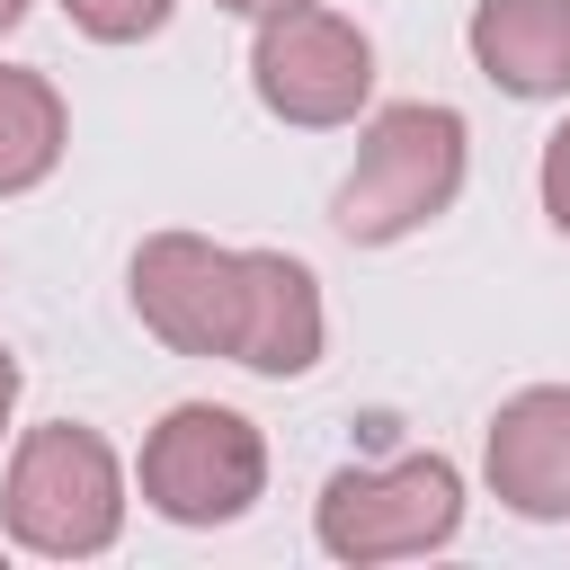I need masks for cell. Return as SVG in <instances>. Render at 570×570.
<instances>
[{"label": "cell", "mask_w": 570, "mask_h": 570, "mask_svg": "<svg viewBox=\"0 0 570 570\" xmlns=\"http://www.w3.org/2000/svg\"><path fill=\"white\" fill-rule=\"evenodd\" d=\"M463 187V116L454 107H383L365 125V151L338 187V232L347 240H401L419 232L428 214H445Z\"/></svg>", "instance_id": "6da1fadb"}, {"label": "cell", "mask_w": 570, "mask_h": 570, "mask_svg": "<svg viewBox=\"0 0 570 570\" xmlns=\"http://www.w3.org/2000/svg\"><path fill=\"white\" fill-rule=\"evenodd\" d=\"M116 525H125V481L98 428H71V419L27 428L9 463V534L45 561H80V552H107Z\"/></svg>", "instance_id": "7a4b0ae2"}, {"label": "cell", "mask_w": 570, "mask_h": 570, "mask_svg": "<svg viewBox=\"0 0 570 570\" xmlns=\"http://www.w3.org/2000/svg\"><path fill=\"white\" fill-rule=\"evenodd\" d=\"M267 490V445L240 410L223 401H187L151 428L142 445V499L169 525H232L249 499Z\"/></svg>", "instance_id": "3957f363"}, {"label": "cell", "mask_w": 570, "mask_h": 570, "mask_svg": "<svg viewBox=\"0 0 570 570\" xmlns=\"http://www.w3.org/2000/svg\"><path fill=\"white\" fill-rule=\"evenodd\" d=\"M463 525V481L445 454H410L383 472H338L321 490V543L338 561H401V552H436Z\"/></svg>", "instance_id": "277c9868"}, {"label": "cell", "mask_w": 570, "mask_h": 570, "mask_svg": "<svg viewBox=\"0 0 570 570\" xmlns=\"http://www.w3.org/2000/svg\"><path fill=\"white\" fill-rule=\"evenodd\" d=\"M249 80H258V98H267L285 125H347V116L365 107V89H374V45H365L338 9L303 0V9L258 18Z\"/></svg>", "instance_id": "5b68a950"}, {"label": "cell", "mask_w": 570, "mask_h": 570, "mask_svg": "<svg viewBox=\"0 0 570 570\" xmlns=\"http://www.w3.org/2000/svg\"><path fill=\"white\" fill-rule=\"evenodd\" d=\"M134 312L178 356H232L240 338V249H214L196 232H160L134 249Z\"/></svg>", "instance_id": "8992f818"}, {"label": "cell", "mask_w": 570, "mask_h": 570, "mask_svg": "<svg viewBox=\"0 0 570 570\" xmlns=\"http://www.w3.org/2000/svg\"><path fill=\"white\" fill-rule=\"evenodd\" d=\"M490 490L534 525L570 517V383H534L490 419Z\"/></svg>", "instance_id": "52a82bcc"}, {"label": "cell", "mask_w": 570, "mask_h": 570, "mask_svg": "<svg viewBox=\"0 0 570 570\" xmlns=\"http://www.w3.org/2000/svg\"><path fill=\"white\" fill-rule=\"evenodd\" d=\"M321 356V294L312 267L285 249H240V338L232 365L249 374H303Z\"/></svg>", "instance_id": "ba28073f"}, {"label": "cell", "mask_w": 570, "mask_h": 570, "mask_svg": "<svg viewBox=\"0 0 570 570\" xmlns=\"http://www.w3.org/2000/svg\"><path fill=\"white\" fill-rule=\"evenodd\" d=\"M472 62L508 98H561L570 89V0H481Z\"/></svg>", "instance_id": "9c48e42d"}, {"label": "cell", "mask_w": 570, "mask_h": 570, "mask_svg": "<svg viewBox=\"0 0 570 570\" xmlns=\"http://www.w3.org/2000/svg\"><path fill=\"white\" fill-rule=\"evenodd\" d=\"M62 160V98L36 71H0V196L36 187Z\"/></svg>", "instance_id": "30bf717a"}, {"label": "cell", "mask_w": 570, "mask_h": 570, "mask_svg": "<svg viewBox=\"0 0 570 570\" xmlns=\"http://www.w3.org/2000/svg\"><path fill=\"white\" fill-rule=\"evenodd\" d=\"M98 45H134V36H151L160 18H169V0H62Z\"/></svg>", "instance_id": "8fae6325"}, {"label": "cell", "mask_w": 570, "mask_h": 570, "mask_svg": "<svg viewBox=\"0 0 570 570\" xmlns=\"http://www.w3.org/2000/svg\"><path fill=\"white\" fill-rule=\"evenodd\" d=\"M543 214H552V223L570 232V125H561V134L543 142Z\"/></svg>", "instance_id": "7c38bea8"}, {"label": "cell", "mask_w": 570, "mask_h": 570, "mask_svg": "<svg viewBox=\"0 0 570 570\" xmlns=\"http://www.w3.org/2000/svg\"><path fill=\"white\" fill-rule=\"evenodd\" d=\"M9 401H18V356L0 347V428H9Z\"/></svg>", "instance_id": "4fadbf2b"}, {"label": "cell", "mask_w": 570, "mask_h": 570, "mask_svg": "<svg viewBox=\"0 0 570 570\" xmlns=\"http://www.w3.org/2000/svg\"><path fill=\"white\" fill-rule=\"evenodd\" d=\"M223 9H240V18H276V9H303V0H223Z\"/></svg>", "instance_id": "5bb4252c"}, {"label": "cell", "mask_w": 570, "mask_h": 570, "mask_svg": "<svg viewBox=\"0 0 570 570\" xmlns=\"http://www.w3.org/2000/svg\"><path fill=\"white\" fill-rule=\"evenodd\" d=\"M18 9H27V0H0V36H9V27H18Z\"/></svg>", "instance_id": "9a60e30c"}]
</instances>
